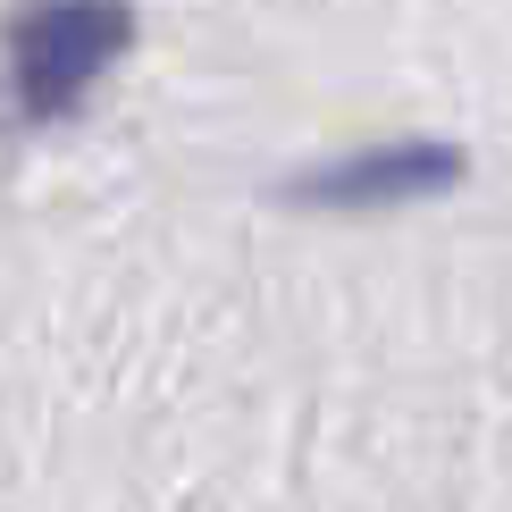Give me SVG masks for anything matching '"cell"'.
I'll list each match as a JSON object with an SVG mask.
<instances>
[{
    "label": "cell",
    "instance_id": "obj_1",
    "mask_svg": "<svg viewBox=\"0 0 512 512\" xmlns=\"http://www.w3.org/2000/svg\"><path fill=\"white\" fill-rule=\"evenodd\" d=\"M126 51V0H42L17 26V101L34 118H68L93 101V84L118 68Z\"/></svg>",
    "mask_w": 512,
    "mask_h": 512
}]
</instances>
